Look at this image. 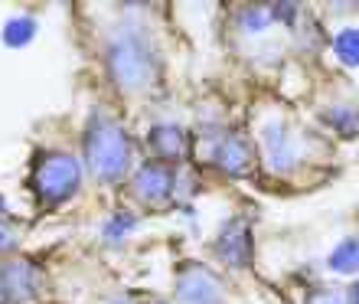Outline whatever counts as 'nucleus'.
<instances>
[{"label":"nucleus","instance_id":"nucleus-1","mask_svg":"<svg viewBox=\"0 0 359 304\" xmlns=\"http://www.w3.org/2000/svg\"><path fill=\"white\" fill-rule=\"evenodd\" d=\"M104 66H108V76L114 79V86L124 92H144L161 76L157 49L141 29L114 33L108 39V49H104Z\"/></svg>","mask_w":359,"mask_h":304},{"label":"nucleus","instance_id":"nucleus-5","mask_svg":"<svg viewBox=\"0 0 359 304\" xmlns=\"http://www.w3.org/2000/svg\"><path fill=\"white\" fill-rule=\"evenodd\" d=\"M39 268L33 262H7L0 265V301L4 304H27L39 291Z\"/></svg>","mask_w":359,"mask_h":304},{"label":"nucleus","instance_id":"nucleus-11","mask_svg":"<svg viewBox=\"0 0 359 304\" xmlns=\"http://www.w3.org/2000/svg\"><path fill=\"white\" fill-rule=\"evenodd\" d=\"M327 265H330V272H337V275H353V272H359V239H343L340 246L330 252Z\"/></svg>","mask_w":359,"mask_h":304},{"label":"nucleus","instance_id":"nucleus-13","mask_svg":"<svg viewBox=\"0 0 359 304\" xmlns=\"http://www.w3.org/2000/svg\"><path fill=\"white\" fill-rule=\"evenodd\" d=\"M33 37H36V20H29V17H13V20H7V27H4V43L13 49L27 46Z\"/></svg>","mask_w":359,"mask_h":304},{"label":"nucleus","instance_id":"nucleus-14","mask_svg":"<svg viewBox=\"0 0 359 304\" xmlns=\"http://www.w3.org/2000/svg\"><path fill=\"white\" fill-rule=\"evenodd\" d=\"M134 223H137V219H134L131 213H114V216L108 219V226H104V239L118 242V239H124V232H131Z\"/></svg>","mask_w":359,"mask_h":304},{"label":"nucleus","instance_id":"nucleus-18","mask_svg":"<svg viewBox=\"0 0 359 304\" xmlns=\"http://www.w3.org/2000/svg\"><path fill=\"white\" fill-rule=\"evenodd\" d=\"M118 304H157V301H141V298H121Z\"/></svg>","mask_w":359,"mask_h":304},{"label":"nucleus","instance_id":"nucleus-15","mask_svg":"<svg viewBox=\"0 0 359 304\" xmlns=\"http://www.w3.org/2000/svg\"><path fill=\"white\" fill-rule=\"evenodd\" d=\"M340 112L343 114H327V118L333 121V128H337L340 134H356V128H359L356 112H353V108H340Z\"/></svg>","mask_w":359,"mask_h":304},{"label":"nucleus","instance_id":"nucleus-20","mask_svg":"<svg viewBox=\"0 0 359 304\" xmlns=\"http://www.w3.org/2000/svg\"><path fill=\"white\" fill-rule=\"evenodd\" d=\"M0 209H4V197H0Z\"/></svg>","mask_w":359,"mask_h":304},{"label":"nucleus","instance_id":"nucleus-8","mask_svg":"<svg viewBox=\"0 0 359 304\" xmlns=\"http://www.w3.org/2000/svg\"><path fill=\"white\" fill-rule=\"evenodd\" d=\"M134 193L147 206H163L173 197V171L163 161L144 164L141 171L134 173Z\"/></svg>","mask_w":359,"mask_h":304},{"label":"nucleus","instance_id":"nucleus-3","mask_svg":"<svg viewBox=\"0 0 359 304\" xmlns=\"http://www.w3.org/2000/svg\"><path fill=\"white\" fill-rule=\"evenodd\" d=\"M79 183H82V164H79V157L62 151L43 154L29 173V190L36 193V200L43 206H59L69 197H76Z\"/></svg>","mask_w":359,"mask_h":304},{"label":"nucleus","instance_id":"nucleus-12","mask_svg":"<svg viewBox=\"0 0 359 304\" xmlns=\"http://www.w3.org/2000/svg\"><path fill=\"white\" fill-rule=\"evenodd\" d=\"M333 53H337V59H340L343 66L356 69L359 66V29L346 27L337 33V39H333Z\"/></svg>","mask_w":359,"mask_h":304},{"label":"nucleus","instance_id":"nucleus-6","mask_svg":"<svg viewBox=\"0 0 359 304\" xmlns=\"http://www.w3.org/2000/svg\"><path fill=\"white\" fill-rule=\"evenodd\" d=\"M216 256L226 262L229 268H248L255 246H252V229L245 219H229L222 232L216 236Z\"/></svg>","mask_w":359,"mask_h":304},{"label":"nucleus","instance_id":"nucleus-19","mask_svg":"<svg viewBox=\"0 0 359 304\" xmlns=\"http://www.w3.org/2000/svg\"><path fill=\"white\" fill-rule=\"evenodd\" d=\"M350 298H353V304H359V282H356V288H353V295H350Z\"/></svg>","mask_w":359,"mask_h":304},{"label":"nucleus","instance_id":"nucleus-4","mask_svg":"<svg viewBox=\"0 0 359 304\" xmlns=\"http://www.w3.org/2000/svg\"><path fill=\"white\" fill-rule=\"evenodd\" d=\"M177 298L183 304H226V285L203 265H183L177 275Z\"/></svg>","mask_w":359,"mask_h":304},{"label":"nucleus","instance_id":"nucleus-16","mask_svg":"<svg viewBox=\"0 0 359 304\" xmlns=\"http://www.w3.org/2000/svg\"><path fill=\"white\" fill-rule=\"evenodd\" d=\"M13 246H17V229H13V223L0 216V252H10Z\"/></svg>","mask_w":359,"mask_h":304},{"label":"nucleus","instance_id":"nucleus-7","mask_svg":"<svg viewBox=\"0 0 359 304\" xmlns=\"http://www.w3.org/2000/svg\"><path fill=\"white\" fill-rule=\"evenodd\" d=\"M262 151H265L268 167H274V171H291L294 164L301 161V144L287 131V124H281V121L265 124V131H262Z\"/></svg>","mask_w":359,"mask_h":304},{"label":"nucleus","instance_id":"nucleus-9","mask_svg":"<svg viewBox=\"0 0 359 304\" xmlns=\"http://www.w3.org/2000/svg\"><path fill=\"white\" fill-rule=\"evenodd\" d=\"M212 164H216L222 173H229V177H242V173L248 171V164H252V151H248V144L242 141L238 134H226V138L216 141Z\"/></svg>","mask_w":359,"mask_h":304},{"label":"nucleus","instance_id":"nucleus-10","mask_svg":"<svg viewBox=\"0 0 359 304\" xmlns=\"http://www.w3.org/2000/svg\"><path fill=\"white\" fill-rule=\"evenodd\" d=\"M151 147L163 161H177L180 154L187 151V134L177 124H157L151 131Z\"/></svg>","mask_w":359,"mask_h":304},{"label":"nucleus","instance_id":"nucleus-2","mask_svg":"<svg viewBox=\"0 0 359 304\" xmlns=\"http://www.w3.org/2000/svg\"><path fill=\"white\" fill-rule=\"evenodd\" d=\"M86 164L98 180H121L131 171V138L118 121L95 114L86 131Z\"/></svg>","mask_w":359,"mask_h":304},{"label":"nucleus","instance_id":"nucleus-17","mask_svg":"<svg viewBox=\"0 0 359 304\" xmlns=\"http://www.w3.org/2000/svg\"><path fill=\"white\" fill-rule=\"evenodd\" d=\"M307 304H346V298L340 291H317V295L307 298Z\"/></svg>","mask_w":359,"mask_h":304}]
</instances>
